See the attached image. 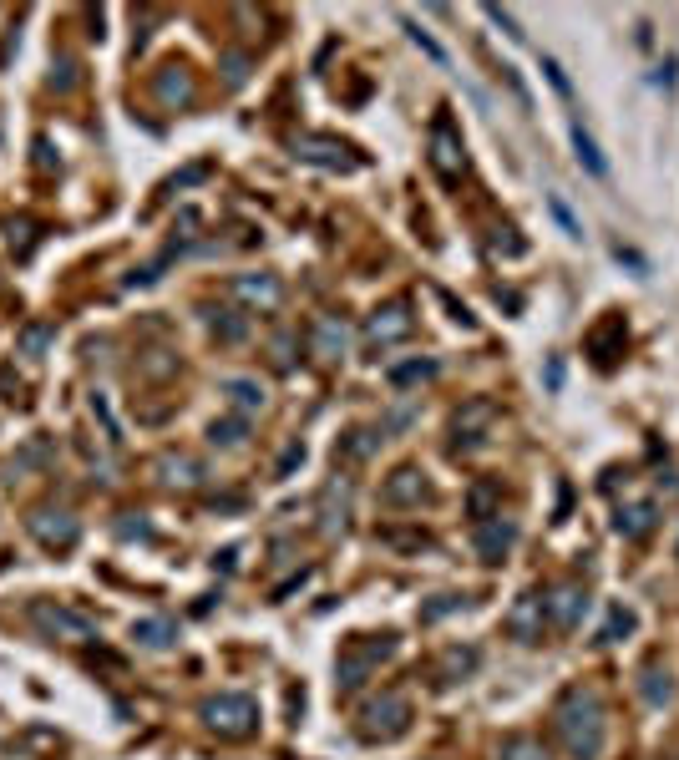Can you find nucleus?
Segmentation results:
<instances>
[{"instance_id": "nucleus-14", "label": "nucleus", "mask_w": 679, "mask_h": 760, "mask_svg": "<svg viewBox=\"0 0 679 760\" xmlns=\"http://www.w3.org/2000/svg\"><path fill=\"white\" fill-rule=\"evenodd\" d=\"M426 497H431V487H426V472H421V467H396V472L386 477V487H381V502L396 507V512H411V507H421Z\"/></svg>"}, {"instance_id": "nucleus-10", "label": "nucleus", "mask_w": 679, "mask_h": 760, "mask_svg": "<svg viewBox=\"0 0 679 760\" xmlns=\"http://www.w3.org/2000/svg\"><path fill=\"white\" fill-rule=\"evenodd\" d=\"M411 304L406 299H391V304H381L370 320H365V350H391L396 340H406L411 335Z\"/></svg>"}, {"instance_id": "nucleus-15", "label": "nucleus", "mask_w": 679, "mask_h": 760, "mask_svg": "<svg viewBox=\"0 0 679 760\" xmlns=\"http://www.w3.org/2000/svg\"><path fill=\"white\" fill-rule=\"evenodd\" d=\"M350 497H355L350 477H330L325 482V492H320V532L325 538H340V532L350 527Z\"/></svg>"}, {"instance_id": "nucleus-9", "label": "nucleus", "mask_w": 679, "mask_h": 760, "mask_svg": "<svg viewBox=\"0 0 679 760\" xmlns=\"http://www.w3.org/2000/svg\"><path fill=\"white\" fill-rule=\"evenodd\" d=\"M492 421H497V406H492L487 396L467 401L457 416H451V446H457V451H477V446H487Z\"/></svg>"}, {"instance_id": "nucleus-45", "label": "nucleus", "mask_w": 679, "mask_h": 760, "mask_svg": "<svg viewBox=\"0 0 679 760\" xmlns=\"http://www.w3.org/2000/svg\"><path fill=\"white\" fill-rule=\"evenodd\" d=\"M553 213H558V223H563V228H568V234H583V228H578V223H573V213H568V208H563V198H553Z\"/></svg>"}, {"instance_id": "nucleus-32", "label": "nucleus", "mask_w": 679, "mask_h": 760, "mask_svg": "<svg viewBox=\"0 0 679 760\" xmlns=\"http://www.w3.org/2000/svg\"><path fill=\"white\" fill-rule=\"evenodd\" d=\"M208 441H213V446H223V451H234V446H244V441H249V421H244V416L213 421V426H208Z\"/></svg>"}, {"instance_id": "nucleus-41", "label": "nucleus", "mask_w": 679, "mask_h": 760, "mask_svg": "<svg viewBox=\"0 0 679 760\" xmlns=\"http://www.w3.org/2000/svg\"><path fill=\"white\" fill-rule=\"evenodd\" d=\"M299 462H305V446H299V441H294V446H284V456H279V477H289Z\"/></svg>"}, {"instance_id": "nucleus-2", "label": "nucleus", "mask_w": 679, "mask_h": 760, "mask_svg": "<svg viewBox=\"0 0 679 760\" xmlns=\"http://www.w3.org/2000/svg\"><path fill=\"white\" fill-rule=\"evenodd\" d=\"M391 654H396V634H381V639H350V644L340 649V659H335V690H340V695L360 690V684H365L375 669H381Z\"/></svg>"}, {"instance_id": "nucleus-22", "label": "nucleus", "mask_w": 679, "mask_h": 760, "mask_svg": "<svg viewBox=\"0 0 679 760\" xmlns=\"http://www.w3.org/2000/svg\"><path fill=\"white\" fill-rule=\"evenodd\" d=\"M158 102H163V107H188V102H193V76H188V66H163V71H158Z\"/></svg>"}, {"instance_id": "nucleus-5", "label": "nucleus", "mask_w": 679, "mask_h": 760, "mask_svg": "<svg viewBox=\"0 0 679 760\" xmlns=\"http://www.w3.org/2000/svg\"><path fill=\"white\" fill-rule=\"evenodd\" d=\"M294 158H299V163H315V168H325V173H360V163H365V158H355L350 142L325 137V132L294 137Z\"/></svg>"}, {"instance_id": "nucleus-42", "label": "nucleus", "mask_w": 679, "mask_h": 760, "mask_svg": "<svg viewBox=\"0 0 679 760\" xmlns=\"http://www.w3.org/2000/svg\"><path fill=\"white\" fill-rule=\"evenodd\" d=\"M92 411L102 416V426H107V441H122V436H117V421H112V406H107L102 396H92Z\"/></svg>"}, {"instance_id": "nucleus-27", "label": "nucleus", "mask_w": 679, "mask_h": 760, "mask_svg": "<svg viewBox=\"0 0 679 760\" xmlns=\"http://www.w3.org/2000/svg\"><path fill=\"white\" fill-rule=\"evenodd\" d=\"M634 629H639V614H634V608H624V603H614L609 619H603V629H598V644H619V639H629Z\"/></svg>"}, {"instance_id": "nucleus-31", "label": "nucleus", "mask_w": 679, "mask_h": 760, "mask_svg": "<svg viewBox=\"0 0 679 760\" xmlns=\"http://www.w3.org/2000/svg\"><path fill=\"white\" fill-rule=\"evenodd\" d=\"M51 340H56V330L36 320V325H21V335H16V350H21L26 360H41V355L51 350Z\"/></svg>"}, {"instance_id": "nucleus-20", "label": "nucleus", "mask_w": 679, "mask_h": 760, "mask_svg": "<svg viewBox=\"0 0 679 760\" xmlns=\"http://www.w3.org/2000/svg\"><path fill=\"white\" fill-rule=\"evenodd\" d=\"M436 360L431 355H416V360H396L391 370H386V380H391V391H411V386H426V380H436Z\"/></svg>"}, {"instance_id": "nucleus-17", "label": "nucleus", "mask_w": 679, "mask_h": 760, "mask_svg": "<svg viewBox=\"0 0 679 760\" xmlns=\"http://www.w3.org/2000/svg\"><path fill=\"white\" fill-rule=\"evenodd\" d=\"M203 477H208V467L193 462L188 451H163V456H158V482L173 487V492H198Z\"/></svg>"}, {"instance_id": "nucleus-43", "label": "nucleus", "mask_w": 679, "mask_h": 760, "mask_svg": "<svg viewBox=\"0 0 679 760\" xmlns=\"http://www.w3.org/2000/svg\"><path fill=\"white\" fill-rule=\"evenodd\" d=\"M244 66H249L244 56H223V71H229V87H239V82H244Z\"/></svg>"}, {"instance_id": "nucleus-6", "label": "nucleus", "mask_w": 679, "mask_h": 760, "mask_svg": "<svg viewBox=\"0 0 679 760\" xmlns=\"http://www.w3.org/2000/svg\"><path fill=\"white\" fill-rule=\"evenodd\" d=\"M426 158H431V168H436L446 183H457V178L467 173V147H462V132L451 127V117H436V122L426 127Z\"/></svg>"}, {"instance_id": "nucleus-28", "label": "nucleus", "mask_w": 679, "mask_h": 760, "mask_svg": "<svg viewBox=\"0 0 679 760\" xmlns=\"http://www.w3.org/2000/svg\"><path fill=\"white\" fill-rule=\"evenodd\" d=\"M497 760H553V755H548V745L538 735H507L497 745Z\"/></svg>"}, {"instance_id": "nucleus-40", "label": "nucleus", "mask_w": 679, "mask_h": 760, "mask_svg": "<svg viewBox=\"0 0 679 760\" xmlns=\"http://www.w3.org/2000/svg\"><path fill=\"white\" fill-rule=\"evenodd\" d=\"M487 21H497L512 41H522V31H517V21H512V11H502V6H487Z\"/></svg>"}, {"instance_id": "nucleus-39", "label": "nucleus", "mask_w": 679, "mask_h": 760, "mask_svg": "<svg viewBox=\"0 0 679 760\" xmlns=\"http://www.w3.org/2000/svg\"><path fill=\"white\" fill-rule=\"evenodd\" d=\"M543 71H548V82H553V92H558V97H573V87H568V76H563V66H558L553 56H543Z\"/></svg>"}, {"instance_id": "nucleus-36", "label": "nucleus", "mask_w": 679, "mask_h": 760, "mask_svg": "<svg viewBox=\"0 0 679 760\" xmlns=\"http://www.w3.org/2000/svg\"><path fill=\"white\" fill-rule=\"evenodd\" d=\"M401 26H406V36H411V41H416V46H421V51H426V56L436 61V66H446V51H441V46H436V41H431V36H426V31H421V26L411 21V16H406Z\"/></svg>"}, {"instance_id": "nucleus-29", "label": "nucleus", "mask_w": 679, "mask_h": 760, "mask_svg": "<svg viewBox=\"0 0 679 760\" xmlns=\"http://www.w3.org/2000/svg\"><path fill=\"white\" fill-rule=\"evenodd\" d=\"M614 527L624 532V538H644V532L654 527V502H629V507H619Z\"/></svg>"}, {"instance_id": "nucleus-16", "label": "nucleus", "mask_w": 679, "mask_h": 760, "mask_svg": "<svg viewBox=\"0 0 679 760\" xmlns=\"http://www.w3.org/2000/svg\"><path fill=\"white\" fill-rule=\"evenodd\" d=\"M512 543H517V527H512L502 512L487 517V522H477V532H472V548H477L482 563H502V558L512 553Z\"/></svg>"}, {"instance_id": "nucleus-25", "label": "nucleus", "mask_w": 679, "mask_h": 760, "mask_svg": "<svg viewBox=\"0 0 679 760\" xmlns=\"http://www.w3.org/2000/svg\"><path fill=\"white\" fill-rule=\"evenodd\" d=\"M132 639H137L142 649H173L178 624H173V619H137V624H132Z\"/></svg>"}, {"instance_id": "nucleus-46", "label": "nucleus", "mask_w": 679, "mask_h": 760, "mask_svg": "<svg viewBox=\"0 0 679 760\" xmlns=\"http://www.w3.org/2000/svg\"><path fill=\"white\" fill-rule=\"evenodd\" d=\"M36 163H41V168H51V163H56V158H51V142H46V137H36Z\"/></svg>"}, {"instance_id": "nucleus-37", "label": "nucleus", "mask_w": 679, "mask_h": 760, "mask_svg": "<svg viewBox=\"0 0 679 760\" xmlns=\"http://www.w3.org/2000/svg\"><path fill=\"white\" fill-rule=\"evenodd\" d=\"M381 543H386V548H411V553H416V548H431L426 532H391V527L381 532Z\"/></svg>"}, {"instance_id": "nucleus-33", "label": "nucleus", "mask_w": 679, "mask_h": 760, "mask_svg": "<svg viewBox=\"0 0 679 760\" xmlns=\"http://www.w3.org/2000/svg\"><path fill=\"white\" fill-rule=\"evenodd\" d=\"M213 335H218V345H239V340L249 335V320H244L239 310H218V315H213Z\"/></svg>"}, {"instance_id": "nucleus-12", "label": "nucleus", "mask_w": 679, "mask_h": 760, "mask_svg": "<svg viewBox=\"0 0 679 760\" xmlns=\"http://www.w3.org/2000/svg\"><path fill=\"white\" fill-rule=\"evenodd\" d=\"M229 294L244 304V310H254V315H274L279 304H284V284H279V274H234Z\"/></svg>"}, {"instance_id": "nucleus-8", "label": "nucleus", "mask_w": 679, "mask_h": 760, "mask_svg": "<svg viewBox=\"0 0 679 760\" xmlns=\"http://www.w3.org/2000/svg\"><path fill=\"white\" fill-rule=\"evenodd\" d=\"M31 624L46 629L51 639H77V644L97 634V624H92L87 614H77V608H61V603H51V598H36V603H31Z\"/></svg>"}, {"instance_id": "nucleus-19", "label": "nucleus", "mask_w": 679, "mask_h": 760, "mask_svg": "<svg viewBox=\"0 0 679 760\" xmlns=\"http://www.w3.org/2000/svg\"><path fill=\"white\" fill-rule=\"evenodd\" d=\"M218 396L229 401L234 416H244V421H249L254 411H264V386H259L254 375H223V380H218Z\"/></svg>"}, {"instance_id": "nucleus-44", "label": "nucleus", "mask_w": 679, "mask_h": 760, "mask_svg": "<svg viewBox=\"0 0 679 760\" xmlns=\"http://www.w3.org/2000/svg\"><path fill=\"white\" fill-rule=\"evenodd\" d=\"M117 532H122V538H153V527H147L142 517L137 522H117Z\"/></svg>"}, {"instance_id": "nucleus-34", "label": "nucleus", "mask_w": 679, "mask_h": 760, "mask_svg": "<svg viewBox=\"0 0 679 760\" xmlns=\"http://www.w3.org/2000/svg\"><path fill=\"white\" fill-rule=\"evenodd\" d=\"M462 603H467V598H457V593H441L436 603H426V608H421V624H436V619H446V614H457Z\"/></svg>"}, {"instance_id": "nucleus-35", "label": "nucleus", "mask_w": 679, "mask_h": 760, "mask_svg": "<svg viewBox=\"0 0 679 760\" xmlns=\"http://www.w3.org/2000/svg\"><path fill=\"white\" fill-rule=\"evenodd\" d=\"M411 421H416V406H396L391 416H381V426H375V431H381V436H401Z\"/></svg>"}, {"instance_id": "nucleus-21", "label": "nucleus", "mask_w": 679, "mask_h": 760, "mask_svg": "<svg viewBox=\"0 0 679 760\" xmlns=\"http://www.w3.org/2000/svg\"><path fill=\"white\" fill-rule=\"evenodd\" d=\"M477 649L472 644H451V649H441V659H436V679L441 684H457V679H467L472 669H477Z\"/></svg>"}, {"instance_id": "nucleus-1", "label": "nucleus", "mask_w": 679, "mask_h": 760, "mask_svg": "<svg viewBox=\"0 0 679 760\" xmlns=\"http://www.w3.org/2000/svg\"><path fill=\"white\" fill-rule=\"evenodd\" d=\"M553 730H558L568 760H598L603 745H609V715H603L598 695L583 690V684L563 690V700L553 705Z\"/></svg>"}, {"instance_id": "nucleus-30", "label": "nucleus", "mask_w": 679, "mask_h": 760, "mask_svg": "<svg viewBox=\"0 0 679 760\" xmlns=\"http://www.w3.org/2000/svg\"><path fill=\"white\" fill-rule=\"evenodd\" d=\"M573 147H578V163H583L593 178L609 173V163H603V152H598V142H593V132H588L583 122H573Z\"/></svg>"}, {"instance_id": "nucleus-7", "label": "nucleus", "mask_w": 679, "mask_h": 760, "mask_svg": "<svg viewBox=\"0 0 679 760\" xmlns=\"http://www.w3.org/2000/svg\"><path fill=\"white\" fill-rule=\"evenodd\" d=\"M26 527H31V538H36L41 548H51V553L77 548V538H82V522L71 517L66 507H36V512L26 517Z\"/></svg>"}, {"instance_id": "nucleus-11", "label": "nucleus", "mask_w": 679, "mask_h": 760, "mask_svg": "<svg viewBox=\"0 0 679 760\" xmlns=\"http://www.w3.org/2000/svg\"><path fill=\"white\" fill-rule=\"evenodd\" d=\"M502 624H507V634H512L517 644H538L543 629H548V598H543V593H517Z\"/></svg>"}, {"instance_id": "nucleus-4", "label": "nucleus", "mask_w": 679, "mask_h": 760, "mask_svg": "<svg viewBox=\"0 0 679 760\" xmlns=\"http://www.w3.org/2000/svg\"><path fill=\"white\" fill-rule=\"evenodd\" d=\"M203 725L213 730V735H223V740H244V735H254L259 730V705L249 700V695H213V700H203Z\"/></svg>"}, {"instance_id": "nucleus-24", "label": "nucleus", "mask_w": 679, "mask_h": 760, "mask_svg": "<svg viewBox=\"0 0 679 760\" xmlns=\"http://www.w3.org/2000/svg\"><path fill=\"white\" fill-rule=\"evenodd\" d=\"M639 695H644L649 705H669V700H674V674H669L664 664H644V669H639Z\"/></svg>"}, {"instance_id": "nucleus-38", "label": "nucleus", "mask_w": 679, "mask_h": 760, "mask_svg": "<svg viewBox=\"0 0 679 760\" xmlns=\"http://www.w3.org/2000/svg\"><path fill=\"white\" fill-rule=\"evenodd\" d=\"M512 234H517V228H492V249H497V254H507V259H517V254L527 249V244H522V239H512Z\"/></svg>"}, {"instance_id": "nucleus-23", "label": "nucleus", "mask_w": 679, "mask_h": 760, "mask_svg": "<svg viewBox=\"0 0 679 760\" xmlns=\"http://www.w3.org/2000/svg\"><path fill=\"white\" fill-rule=\"evenodd\" d=\"M381 441H386L381 431H370V426H355V431H345V436H340L335 456H345V462H370V456H375V446H381Z\"/></svg>"}, {"instance_id": "nucleus-18", "label": "nucleus", "mask_w": 679, "mask_h": 760, "mask_svg": "<svg viewBox=\"0 0 679 760\" xmlns=\"http://www.w3.org/2000/svg\"><path fill=\"white\" fill-rule=\"evenodd\" d=\"M345 350H350V325H345L340 315H320V320L310 325V355L340 360Z\"/></svg>"}, {"instance_id": "nucleus-47", "label": "nucleus", "mask_w": 679, "mask_h": 760, "mask_svg": "<svg viewBox=\"0 0 679 760\" xmlns=\"http://www.w3.org/2000/svg\"><path fill=\"white\" fill-rule=\"evenodd\" d=\"M274 360H279V370H289V340H274Z\"/></svg>"}, {"instance_id": "nucleus-13", "label": "nucleus", "mask_w": 679, "mask_h": 760, "mask_svg": "<svg viewBox=\"0 0 679 760\" xmlns=\"http://www.w3.org/2000/svg\"><path fill=\"white\" fill-rule=\"evenodd\" d=\"M583 614H588V588L583 583H558L553 593H548V624L553 629H563V634H573L578 624H583Z\"/></svg>"}, {"instance_id": "nucleus-3", "label": "nucleus", "mask_w": 679, "mask_h": 760, "mask_svg": "<svg viewBox=\"0 0 679 760\" xmlns=\"http://www.w3.org/2000/svg\"><path fill=\"white\" fill-rule=\"evenodd\" d=\"M355 730H360V740H370V745H386V740L406 735V730H411V700H406L401 690H386V695L365 700L360 715H355Z\"/></svg>"}, {"instance_id": "nucleus-26", "label": "nucleus", "mask_w": 679, "mask_h": 760, "mask_svg": "<svg viewBox=\"0 0 679 760\" xmlns=\"http://www.w3.org/2000/svg\"><path fill=\"white\" fill-rule=\"evenodd\" d=\"M467 512L477 517V522H487V517H497L502 512V482H492V477H482L472 492H467Z\"/></svg>"}]
</instances>
